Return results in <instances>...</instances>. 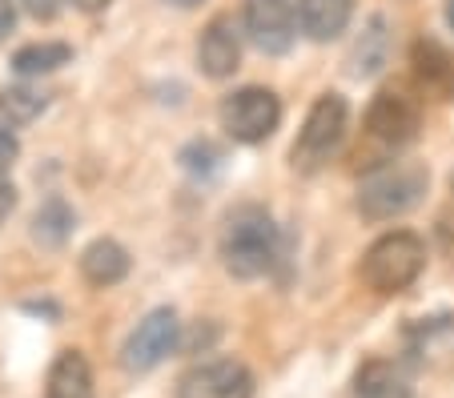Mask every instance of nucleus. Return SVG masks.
I'll return each mask as SVG.
<instances>
[{"label": "nucleus", "instance_id": "1", "mask_svg": "<svg viewBox=\"0 0 454 398\" xmlns=\"http://www.w3.org/2000/svg\"><path fill=\"white\" fill-rule=\"evenodd\" d=\"M278 261H282V230L274 225L270 209H230L222 225V266L241 282H254V277H266Z\"/></svg>", "mask_w": 454, "mask_h": 398}, {"label": "nucleus", "instance_id": "2", "mask_svg": "<svg viewBox=\"0 0 454 398\" xmlns=\"http://www.w3.org/2000/svg\"><path fill=\"white\" fill-rule=\"evenodd\" d=\"M430 190V169L419 161H382L358 185V214L366 222L406 217Z\"/></svg>", "mask_w": 454, "mask_h": 398}, {"label": "nucleus", "instance_id": "3", "mask_svg": "<svg viewBox=\"0 0 454 398\" xmlns=\"http://www.w3.org/2000/svg\"><path fill=\"white\" fill-rule=\"evenodd\" d=\"M422 269H427V242L419 234H411V230L382 234L378 242H370V250L358 261L362 286L382 298L411 290L422 277Z\"/></svg>", "mask_w": 454, "mask_h": 398}, {"label": "nucleus", "instance_id": "4", "mask_svg": "<svg viewBox=\"0 0 454 398\" xmlns=\"http://www.w3.org/2000/svg\"><path fill=\"white\" fill-rule=\"evenodd\" d=\"M346 129H350V105L342 93H322L309 105L306 121H301L298 137L290 149V165L298 174H317L334 161V153L342 149Z\"/></svg>", "mask_w": 454, "mask_h": 398}, {"label": "nucleus", "instance_id": "5", "mask_svg": "<svg viewBox=\"0 0 454 398\" xmlns=\"http://www.w3.org/2000/svg\"><path fill=\"white\" fill-rule=\"evenodd\" d=\"M217 117H222V129L238 145H262L282 125V101H278V93H270L262 85H246L225 97Z\"/></svg>", "mask_w": 454, "mask_h": 398}, {"label": "nucleus", "instance_id": "6", "mask_svg": "<svg viewBox=\"0 0 454 398\" xmlns=\"http://www.w3.org/2000/svg\"><path fill=\"white\" fill-rule=\"evenodd\" d=\"M181 347V322H177V310L169 306H157L149 310L145 318L133 326V334L125 338L121 347V366L129 374H149Z\"/></svg>", "mask_w": 454, "mask_h": 398}, {"label": "nucleus", "instance_id": "7", "mask_svg": "<svg viewBox=\"0 0 454 398\" xmlns=\"http://www.w3.org/2000/svg\"><path fill=\"white\" fill-rule=\"evenodd\" d=\"M241 20H246V36L266 57H282L294 49V36H298L294 0H241Z\"/></svg>", "mask_w": 454, "mask_h": 398}, {"label": "nucleus", "instance_id": "8", "mask_svg": "<svg viewBox=\"0 0 454 398\" xmlns=\"http://www.w3.org/2000/svg\"><path fill=\"white\" fill-rule=\"evenodd\" d=\"M419 129H422V113H419V105H414L406 93L382 89V93L370 101V109H366V133L382 149L398 153V149H406L414 137H419Z\"/></svg>", "mask_w": 454, "mask_h": 398}, {"label": "nucleus", "instance_id": "9", "mask_svg": "<svg viewBox=\"0 0 454 398\" xmlns=\"http://www.w3.org/2000/svg\"><path fill=\"white\" fill-rule=\"evenodd\" d=\"M177 398H254V374L238 358H206L177 378Z\"/></svg>", "mask_w": 454, "mask_h": 398}, {"label": "nucleus", "instance_id": "10", "mask_svg": "<svg viewBox=\"0 0 454 398\" xmlns=\"http://www.w3.org/2000/svg\"><path fill=\"white\" fill-rule=\"evenodd\" d=\"M198 65L206 77L225 81L238 73L241 65V33L233 25V17H214L206 28H201L198 41Z\"/></svg>", "mask_w": 454, "mask_h": 398}, {"label": "nucleus", "instance_id": "11", "mask_svg": "<svg viewBox=\"0 0 454 398\" xmlns=\"http://www.w3.org/2000/svg\"><path fill=\"white\" fill-rule=\"evenodd\" d=\"M294 4H298V28L317 44L342 36L354 17V0H294Z\"/></svg>", "mask_w": 454, "mask_h": 398}, {"label": "nucleus", "instance_id": "12", "mask_svg": "<svg viewBox=\"0 0 454 398\" xmlns=\"http://www.w3.org/2000/svg\"><path fill=\"white\" fill-rule=\"evenodd\" d=\"M129 266H133L129 250L121 242H113V238H97V242L85 246V254H81V274H85V282L97 290H109V286H117V282H125Z\"/></svg>", "mask_w": 454, "mask_h": 398}, {"label": "nucleus", "instance_id": "13", "mask_svg": "<svg viewBox=\"0 0 454 398\" xmlns=\"http://www.w3.org/2000/svg\"><path fill=\"white\" fill-rule=\"evenodd\" d=\"M44 398H97L93 366L81 350H60L44 378Z\"/></svg>", "mask_w": 454, "mask_h": 398}, {"label": "nucleus", "instance_id": "14", "mask_svg": "<svg viewBox=\"0 0 454 398\" xmlns=\"http://www.w3.org/2000/svg\"><path fill=\"white\" fill-rule=\"evenodd\" d=\"M354 398H414L406 371L390 358H366L354 371Z\"/></svg>", "mask_w": 454, "mask_h": 398}, {"label": "nucleus", "instance_id": "15", "mask_svg": "<svg viewBox=\"0 0 454 398\" xmlns=\"http://www.w3.org/2000/svg\"><path fill=\"white\" fill-rule=\"evenodd\" d=\"M406 342H411L414 363H422V366L450 363V358H454V318L419 322V326H411Z\"/></svg>", "mask_w": 454, "mask_h": 398}, {"label": "nucleus", "instance_id": "16", "mask_svg": "<svg viewBox=\"0 0 454 398\" xmlns=\"http://www.w3.org/2000/svg\"><path fill=\"white\" fill-rule=\"evenodd\" d=\"M77 230V214L65 198H49L41 209L33 214V242L44 250H60Z\"/></svg>", "mask_w": 454, "mask_h": 398}, {"label": "nucleus", "instance_id": "17", "mask_svg": "<svg viewBox=\"0 0 454 398\" xmlns=\"http://www.w3.org/2000/svg\"><path fill=\"white\" fill-rule=\"evenodd\" d=\"M73 61V49L60 41H36V44H25V49H17V57H12V69L20 73V77H44V73H57L60 65Z\"/></svg>", "mask_w": 454, "mask_h": 398}, {"label": "nucleus", "instance_id": "18", "mask_svg": "<svg viewBox=\"0 0 454 398\" xmlns=\"http://www.w3.org/2000/svg\"><path fill=\"white\" fill-rule=\"evenodd\" d=\"M414 69H419V81L427 89H434V93H454V61L434 41L414 44Z\"/></svg>", "mask_w": 454, "mask_h": 398}, {"label": "nucleus", "instance_id": "19", "mask_svg": "<svg viewBox=\"0 0 454 398\" xmlns=\"http://www.w3.org/2000/svg\"><path fill=\"white\" fill-rule=\"evenodd\" d=\"M41 113H44V93H41V89H33V85L0 89V125L17 129V125L36 121Z\"/></svg>", "mask_w": 454, "mask_h": 398}, {"label": "nucleus", "instance_id": "20", "mask_svg": "<svg viewBox=\"0 0 454 398\" xmlns=\"http://www.w3.org/2000/svg\"><path fill=\"white\" fill-rule=\"evenodd\" d=\"M20 157V145H17V137L9 133V125H0V177L12 169V161Z\"/></svg>", "mask_w": 454, "mask_h": 398}, {"label": "nucleus", "instance_id": "21", "mask_svg": "<svg viewBox=\"0 0 454 398\" xmlns=\"http://www.w3.org/2000/svg\"><path fill=\"white\" fill-rule=\"evenodd\" d=\"M12 209H17V190H12V182H4V177H0V222H4Z\"/></svg>", "mask_w": 454, "mask_h": 398}, {"label": "nucleus", "instance_id": "22", "mask_svg": "<svg viewBox=\"0 0 454 398\" xmlns=\"http://www.w3.org/2000/svg\"><path fill=\"white\" fill-rule=\"evenodd\" d=\"M17 25V0H0V36H9Z\"/></svg>", "mask_w": 454, "mask_h": 398}, {"label": "nucleus", "instance_id": "23", "mask_svg": "<svg viewBox=\"0 0 454 398\" xmlns=\"http://www.w3.org/2000/svg\"><path fill=\"white\" fill-rule=\"evenodd\" d=\"M28 12H33V17H44V20H49L52 12H57V4H52V0H28Z\"/></svg>", "mask_w": 454, "mask_h": 398}, {"label": "nucleus", "instance_id": "24", "mask_svg": "<svg viewBox=\"0 0 454 398\" xmlns=\"http://www.w3.org/2000/svg\"><path fill=\"white\" fill-rule=\"evenodd\" d=\"M73 4H77L81 12H101L105 4H109V0H73Z\"/></svg>", "mask_w": 454, "mask_h": 398}, {"label": "nucleus", "instance_id": "25", "mask_svg": "<svg viewBox=\"0 0 454 398\" xmlns=\"http://www.w3.org/2000/svg\"><path fill=\"white\" fill-rule=\"evenodd\" d=\"M446 25H450V33H454V0H446Z\"/></svg>", "mask_w": 454, "mask_h": 398}, {"label": "nucleus", "instance_id": "26", "mask_svg": "<svg viewBox=\"0 0 454 398\" xmlns=\"http://www.w3.org/2000/svg\"><path fill=\"white\" fill-rule=\"evenodd\" d=\"M169 4H177V9H193V4H201V0H169Z\"/></svg>", "mask_w": 454, "mask_h": 398}]
</instances>
